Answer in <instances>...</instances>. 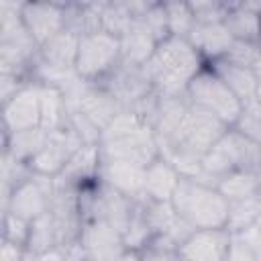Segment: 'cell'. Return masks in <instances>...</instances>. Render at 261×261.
I'll use <instances>...</instances> for the list:
<instances>
[{
    "label": "cell",
    "instance_id": "cell-1",
    "mask_svg": "<svg viewBox=\"0 0 261 261\" xmlns=\"http://www.w3.org/2000/svg\"><path fill=\"white\" fill-rule=\"evenodd\" d=\"M204 65L206 61L188 39L167 37L157 45L143 71L159 98H184L188 84Z\"/></svg>",
    "mask_w": 261,
    "mask_h": 261
},
{
    "label": "cell",
    "instance_id": "cell-2",
    "mask_svg": "<svg viewBox=\"0 0 261 261\" xmlns=\"http://www.w3.org/2000/svg\"><path fill=\"white\" fill-rule=\"evenodd\" d=\"M98 147L102 159L130 161L141 167L161 157L151 124L135 110H120L100 133Z\"/></svg>",
    "mask_w": 261,
    "mask_h": 261
},
{
    "label": "cell",
    "instance_id": "cell-3",
    "mask_svg": "<svg viewBox=\"0 0 261 261\" xmlns=\"http://www.w3.org/2000/svg\"><path fill=\"white\" fill-rule=\"evenodd\" d=\"M171 204L179 218L194 228H224L228 218V200L210 184L181 179Z\"/></svg>",
    "mask_w": 261,
    "mask_h": 261
},
{
    "label": "cell",
    "instance_id": "cell-4",
    "mask_svg": "<svg viewBox=\"0 0 261 261\" xmlns=\"http://www.w3.org/2000/svg\"><path fill=\"white\" fill-rule=\"evenodd\" d=\"M261 159V145L243 137L234 128H228L202 157V179L214 186L218 177L232 171L257 173Z\"/></svg>",
    "mask_w": 261,
    "mask_h": 261
},
{
    "label": "cell",
    "instance_id": "cell-5",
    "mask_svg": "<svg viewBox=\"0 0 261 261\" xmlns=\"http://www.w3.org/2000/svg\"><path fill=\"white\" fill-rule=\"evenodd\" d=\"M230 126H226L222 120H218L216 116H212L210 112L196 108L188 102V110L179 122V128L173 137V141L165 147L159 149L161 157L169 155V153H184L190 157H198L202 159L204 153L228 130Z\"/></svg>",
    "mask_w": 261,
    "mask_h": 261
},
{
    "label": "cell",
    "instance_id": "cell-6",
    "mask_svg": "<svg viewBox=\"0 0 261 261\" xmlns=\"http://www.w3.org/2000/svg\"><path fill=\"white\" fill-rule=\"evenodd\" d=\"M122 61L120 53V37L108 31H92L80 37L77 59H75V73L90 82L98 84L108 77Z\"/></svg>",
    "mask_w": 261,
    "mask_h": 261
},
{
    "label": "cell",
    "instance_id": "cell-7",
    "mask_svg": "<svg viewBox=\"0 0 261 261\" xmlns=\"http://www.w3.org/2000/svg\"><path fill=\"white\" fill-rule=\"evenodd\" d=\"M186 100L192 106L210 112L212 116L222 120L226 126H232L237 122L243 108V102L208 65H204V69L196 73L194 80L188 84Z\"/></svg>",
    "mask_w": 261,
    "mask_h": 261
},
{
    "label": "cell",
    "instance_id": "cell-8",
    "mask_svg": "<svg viewBox=\"0 0 261 261\" xmlns=\"http://www.w3.org/2000/svg\"><path fill=\"white\" fill-rule=\"evenodd\" d=\"M53 190H55L53 177L33 173V177H29L27 181H22L20 186H16L10 192L4 212H12V214L33 222L39 216L49 212Z\"/></svg>",
    "mask_w": 261,
    "mask_h": 261
},
{
    "label": "cell",
    "instance_id": "cell-9",
    "mask_svg": "<svg viewBox=\"0 0 261 261\" xmlns=\"http://www.w3.org/2000/svg\"><path fill=\"white\" fill-rule=\"evenodd\" d=\"M4 135L41 126V84L27 82L8 102L2 104Z\"/></svg>",
    "mask_w": 261,
    "mask_h": 261
},
{
    "label": "cell",
    "instance_id": "cell-10",
    "mask_svg": "<svg viewBox=\"0 0 261 261\" xmlns=\"http://www.w3.org/2000/svg\"><path fill=\"white\" fill-rule=\"evenodd\" d=\"M82 145H86V143L69 126H65L61 130H55V133L49 135L45 147L37 153V157L29 163V167L35 175L57 177Z\"/></svg>",
    "mask_w": 261,
    "mask_h": 261
},
{
    "label": "cell",
    "instance_id": "cell-11",
    "mask_svg": "<svg viewBox=\"0 0 261 261\" xmlns=\"http://www.w3.org/2000/svg\"><path fill=\"white\" fill-rule=\"evenodd\" d=\"M22 22L33 41L41 47L67 29V6L57 2H24Z\"/></svg>",
    "mask_w": 261,
    "mask_h": 261
},
{
    "label": "cell",
    "instance_id": "cell-12",
    "mask_svg": "<svg viewBox=\"0 0 261 261\" xmlns=\"http://www.w3.org/2000/svg\"><path fill=\"white\" fill-rule=\"evenodd\" d=\"M80 241L86 247L88 261H116L124 251L120 230L104 218L84 220Z\"/></svg>",
    "mask_w": 261,
    "mask_h": 261
},
{
    "label": "cell",
    "instance_id": "cell-13",
    "mask_svg": "<svg viewBox=\"0 0 261 261\" xmlns=\"http://www.w3.org/2000/svg\"><path fill=\"white\" fill-rule=\"evenodd\" d=\"M98 181L135 202L145 200V167L137 163L120 159H102L98 167Z\"/></svg>",
    "mask_w": 261,
    "mask_h": 261
},
{
    "label": "cell",
    "instance_id": "cell-14",
    "mask_svg": "<svg viewBox=\"0 0 261 261\" xmlns=\"http://www.w3.org/2000/svg\"><path fill=\"white\" fill-rule=\"evenodd\" d=\"M232 234L226 228H196L181 245L184 261H224Z\"/></svg>",
    "mask_w": 261,
    "mask_h": 261
},
{
    "label": "cell",
    "instance_id": "cell-15",
    "mask_svg": "<svg viewBox=\"0 0 261 261\" xmlns=\"http://www.w3.org/2000/svg\"><path fill=\"white\" fill-rule=\"evenodd\" d=\"M73 108H77L96 128H100V133L110 124V120L120 110H124L118 104V100L98 84H88Z\"/></svg>",
    "mask_w": 261,
    "mask_h": 261
},
{
    "label": "cell",
    "instance_id": "cell-16",
    "mask_svg": "<svg viewBox=\"0 0 261 261\" xmlns=\"http://www.w3.org/2000/svg\"><path fill=\"white\" fill-rule=\"evenodd\" d=\"M188 41L194 45V49L208 63L222 59L230 51V47L234 45V39H232L230 31L226 29L224 22H208V24L196 22Z\"/></svg>",
    "mask_w": 261,
    "mask_h": 261
},
{
    "label": "cell",
    "instance_id": "cell-17",
    "mask_svg": "<svg viewBox=\"0 0 261 261\" xmlns=\"http://www.w3.org/2000/svg\"><path fill=\"white\" fill-rule=\"evenodd\" d=\"M181 179L184 177L179 175V171L165 157H157L153 163L145 167V186H143L145 200L171 202Z\"/></svg>",
    "mask_w": 261,
    "mask_h": 261
},
{
    "label": "cell",
    "instance_id": "cell-18",
    "mask_svg": "<svg viewBox=\"0 0 261 261\" xmlns=\"http://www.w3.org/2000/svg\"><path fill=\"white\" fill-rule=\"evenodd\" d=\"M157 45H159V41L155 39V35L141 20H135L133 27L120 37V53H122L120 63L133 65V67H143L155 53Z\"/></svg>",
    "mask_w": 261,
    "mask_h": 261
},
{
    "label": "cell",
    "instance_id": "cell-19",
    "mask_svg": "<svg viewBox=\"0 0 261 261\" xmlns=\"http://www.w3.org/2000/svg\"><path fill=\"white\" fill-rule=\"evenodd\" d=\"M224 24L234 41L261 43V4H253V2L232 4L224 18Z\"/></svg>",
    "mask_w": 261,
    "mask_h": 261
},
{
    "label": "cell",
    "instance_id": "cell-20",
    "mask_svg": "<svg viewBox=\"0 0 261 261\" xmlns=\"http://www.w3.org/2000/svg\"><path fill=\"white\" fill-rule=\"evenodd\" d=\"M228 88L230 92L245 104L249 100H255L257 96V86H259V77L253 73V69L243 67L239 63H232L228 59H216L210 61L208 65Z\"/></svg>",
    "mask_w": 261,
    "mask_h": 261
},
{
    "label": "cell",
    "instance_id": "cell-21",
    "mask_svg": "<svg viewBox=\"0 0 261 261\" xmlns=\"http://www.w3.org/2000/svg\"><path fill=\"white\" fill-rule=\"evenodd\" d=\"M80 37L75 31L65 29L53 39H49L45 45L39 49V61L55 67V69H75V59H77V47H80Z\"/></svg>",
    "mask_w": 261,
    "mask_h": 261
},
{
    "label": "cell",
    "instance_id": "cell-22",
    "mask_svg": "<svg viewBox=\"0 0 261 261\" xmlns=\"http://www.w3.org/2000/svg\"><path fill=\"white\" fill-rule=\"evenodd\" d=\"M51 133H47L45 128L37 126V128H29V130H18L12 135H4V151L14 157L20 163H31L37 153L45 147L47 139Z\"/></svg>",
    "mask_w": 261,
    "mask_h": 261
},
{
    "label": "cell",
    "instance_id": "cell-23",
    "mask_svg": "<svg viewBox=\"0 0 261 261\" xmlns=\"http://www.w3.org/2000/svg\"><path fill=\"white\" fill-rule=\"evenodd\" d=\"M67 126V100L57 86L41 84V128L55 133Z\"/></svg>",
    "mask_w": 261,
    "mask_h": 261
},
{
    "label": "cell",
    "instance_id": "cell-24",
    "mask_svg": "<svg viewBox=\"0 0 261 261\" xmlns=\"http://www.w3.org/2000/svg\"><path fill=\"white\" fill-rule=\"evenodd\" d=\"M214 188L228 202H234V200H243V198L261 194V184H259L257 173H249V171H232V173H226V175H222V177L216 179Z\"/></svg>",
    "mask_w": 261,
    "mask_h": 261
},
{
    "label": "cell",
    "instance_id": "cell-25",
    "mask_svg": "<svg viewBox=\"0 0 261 261\" xmlns=\"http://www.w3.org/2000/svg\"><path fill=\"white\" fill-rule=\"evenodd\" d=\"M261 218V194L228 202V218H226V230L230 234H237L249 226H255Z\"/></svg>",
    "mask_w": 261,
    "mask_h": 261
},
{
    "label": "cell",
    "instance_id": "cell-26",
    "mask_svg": "<svg viewBox=\"0 0 261 261\" xmlns=\"http://www.w3.org/2000/svg\"><path fill=\"white\" fill-rule=\"evenodd\" d=\"M122 243H124V249H133V251H143L151 239L155 237L147 218H145V212H143V202H137L135 208H133V214L126 222V226L122 228Z\"/></svg>",
    "mask_w": 261,
    "mask_h": 261
},
{
    "label": "cell",
    "instance_id": "cell-27",
    "mask_svg": "<svg viewBox=\"0 0 261 261\" xmlns=\"http://www.w3.org/2000/svg\"><path fill=\"white\" fill-rule=\"evenodd\" d=\"M59 245V234H57V224L51 212L39 216L37 220L31 222V237L27 243V249L33 253H45Z\"/></svg>",
    "mask_w": 261,
    "mask_h": 261
},
{
    "label": "cell",
    "instance_id": "cell-28",
    "mask_svg": "<svg viewBox=\"0 0 261 261\" xmlns=\"http://www.w3.org/2000/svg\"><path fill=\"white\" fill-rule=\"evenodd\" d=\"M143 212L145 218L153 230V234H165L169 232L175 222L179 220L175 208L171 202H153V200H143Z\"/></svg>",
    "mask_w": 261,
    "mask_h": 261
},
{
    "label": "cell",
    "instance_id": "cell-29",
    "mask_svg": "<svg viewBox=\"0 0 261 261\" xmlns=\"http://www.w3.org/2000/svg\"><path fill=\"white\" fill-rule=\"evenodd\" d=\"M163 8L167 14L169 35L188 39L196 27V18H194V12L190 8V2H163Z\"/></svg>",
    "mask_w": 261,
    "mask_h": 261
},
{
    "label": "cell",
    "instance_id": "cell-30",
    "mask_svg": "<svg viewBox=\"0 0 261 261\" xmlns=\"http://www.w3.org/2000/svg\"><path fill=\"white\" fill-rule=\"evenodd\" d=\"M230 128H234L243 137L251 139L253 143L261 145V102L257 98L245 102L243 108H241V114H239L237 122Z\"/></svg>",
    "mask_w": 261,
    "mask_h": 261
},
{
    "label": "cell",
    "instance_id": "cell-31",
    "mask_svg": "<svg viewBox=\"0 0 261 261\" xmlns=\"http://www.w3.org/2000/svg\"><path fill=\"white\" fill-rule=\"evenodd\" d=\"M141 261H184L179 255L177 245L165 237V234H155L151 243L141 251Z\"/></svg>",
    "mask_w": 261,
    "mask_h": 261
},
{
    "label": "cell",
    "instance_id": "cell-32",
    "mask_svg": "<svg viewBox=\"0 0 261 261\" xmlns=\"http://www.w3.org/2000/svg\"><path fill=\"white\" fill-rule=\"evenodd\" d=\"M230 6L232 4H226V2H190V8L194 12V18L200 24L224 22Z\"/></svg>",
    "mask_w": 261,
    "mask_h": 261
},
{
    "label": "cell",
    "instance_id": "cell-33",
    "mask_svg": "<svg viewBox=\"0 0 261 261\" xmlns=\"http://www.w3.org/2000/svg\"><path fill=\"white\" fill-rule=\"evenodd\" d=\"M2 226H4V241L27 247L29 237H31V220H24L12 212H4Z\"/></svg>",
    "mask_w": 261,
    "mask_h": 261
},
{
    "label": "cell",
    "instance_id": "cell-34",
    "mask_svg": "<svg viewBox=\"0 0 261 261\" xmlns=\"http://www.w3.org/2000/svg\"><path fill=\"white\" fill-rule=\"evenodd\" d=\"M257 259H259V253L255 249H251L249 245H245L243 241H239L237 237H232L224 261H257Z\"/></svg>",
    "mask_w": 261,
    "mask_h": 261
},
{
    "label": "cell",
    "instance_id": "cell-35",
    "mask_svg": "<svg viewBox=\"0 0 261 261\" xmlns=\"http://www.w3.org/2000/svg\"><path fill=\"white\" fill-rule=\"evenodd\" d=\"M27 253V247L10 243V241H2L0 247V261H22Z\"/></svg>",
    "mask_w": 261,
    "mask_h": 261
},
{
    "label": "cell",
    "instance_id": "cell-36",
    "mask_svg": "<svg viewBox=\"0 0 261 261\" xmlns=\"http://www.w3.org/2000/svg\"><path fill=\"white\" fill-rule=\"evenodd\" d=\"M39 257H41V261H67L65 251H63V247H61V245H55L53 249H49V251L41 253Z\"/></svg>",
    "mask_w": 261,
    "mask_h": 261
},
{
    "label": "cell",
    "instance_id": "cell-37",
    "mask_svg": "<svg viewBox=\"0 0 261 261\" xmlns=\"http://www.w3.org/2000/svg\"><path fill=\"white\" fill-rule=\"evenodd\" d=\"M116 261H141V251H133V249H124L122 255Z\"/></svg>",
    "mask_w": 261,
    "mask_h": 261
},
{
    "label": "cell",
    "instance_id": "cell-38",
    "mask_svg": "<svg viewBox=\"0 0 261 261\" xmlns=\"http://www.w3.org/2000/svg\"><path fill=\"white\" fill-rule=\"evenodd\" d=\"M259 102H261V80H259V86H257V96H255Z\"/></svg>",
    "mask_w": 261,
    "mask_h": 261
},
{
    "label": "cell",
    "instance_id": "cell-39",
    "mask_svg": "<svg viewBox=\"0 0 261 261\" xmlns=\"http://www.w3.org/2000/svg\"><path fill=\"white\" fill-rule=\"evenodd\" d=\"M257 177H259V184H261V159H259V169H257Z\"/></svg>",
    "mask_w": 261,
    "mask_h": 261
},
{
    "label": "cell",
    "instance_id": "cell-40",
    "mask_svg": "<svg viewBox=\"0 0 261 261\" xmlns=\"http://www.w3.org/2000/svg\"><path fill=\"white\" fill-rule=\"evenodd\" d=\"M257 224H259V228H261V218H259V222H257Z\"/></svg>",
    "mask_w": 261,
    "mask_h": 261
},
{
    "label": "cell",
    "instance_id": "cell-41",
    "mask_svg": "<svg viewBox=\"0 0 261 261\" xmlns=\"http://www.w3.org/2000/svg\"><path fill=\"white\" fill-rule=\"evenodd\" d=\"M257 261H261V253H259V259H257Z\"/></svg>",
    "mask_w": 261,
    "mask_h": 261
}]
</instances>
